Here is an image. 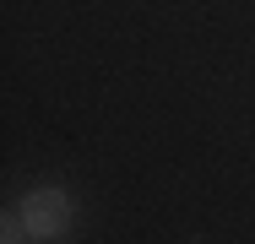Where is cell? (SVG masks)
Masks as SVG:
<instances>
[{
    "label": "cell",
    "instance_id": "cell-2",
    "mask_svg": "<svg viewBox=\"0 0 255 244\" xmlns=\"http://www.w3.org/2000/svg\"><path fill=\"white\" fill-rule=\"evenodd\" d=\"M0 239H5V244H22V239H27V223H22V212H5V217H0Z\"/></svg>",
    "mask_w": 255,
    "mask_h": 244
},
{
    "label": "cell",
    "instance_id": "cell-1",
    "mask_svg": "<svg viewBox=\"0 0 255 244\" xmlns=\"http://www.w3.org/2000/svg\"><path fill=\"white\" fill-rule=\"evenodd\" d=\"M22 223H27V239L33 244H54L71 234V223H76V201L65 185H33V190L22 195Z\"/></svg>",
    "mask_w": 255,
    "mask_h": 244
}]
</instances>
